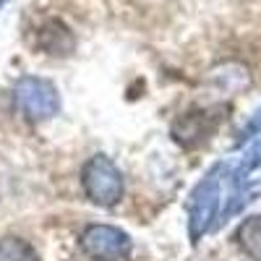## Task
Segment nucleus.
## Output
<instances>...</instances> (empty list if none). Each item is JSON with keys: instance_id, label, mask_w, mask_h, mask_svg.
<instances>
[{"instance_id": "0eeeda50", "label": "nucleus", "mask_w": 261, "mask_h": 261, "mask_svg": "<svg viewBox=\"0 0 261 261\" xmlns=\"http://www.w3.org/2000/svg\"><path fill=\"white\" fill-rule=\"evenodd\" d=\"M256 196H261V183H253V180H246L241 186L230 188V196L225 199V206L220 212V222H227L230 217L243 212L251 201H256Z\"/></svg>"}, {"instance_id": "1a4fd4ad", "label": "nucleus", "mask_w": 261, "mask_h": 261, "mask_svg": "<svg viewBox=\"0 0 261 261\" xmlns=\"http://www.w3.org/2000/svg\"><path fill=\"white\" fill-rule=\"evenodd\" d=\"M261 136V107L253 113V118L243 125V130H241V139H238V146H246V144H251L253 139H258Z\"/></svg>"}, {"instance_id": "f03ea898", "label": "nucleus", "mask_w": 261, "mask_h": 261, "mask_svg": "<svg viewBox=\"0 0 261 261\" xmlns=\"http://www.w3.org/2000/svg\"><path fill=\"white\" fill-rule=\"evenodd\" d=\"M13 102L18 107V113L42 123V120H50L58 115L60 110V94H58V86L42 76H24L16 81V89H13Z\"/></svg>"}, {"instance_id": "9d476101", "label": "nucleus", "mask_w": 261, "mask_h": 261, "mask_svg": "<svg viewBox=\"0 0 261 261\" xmlns=\"http://www.w3.org/2000/svg\"><path fill=\"white\" fill-rule=\"evenodd\" d=\"M6 3H8V0H0V8H3V6H6Z\"/></svg>"}, {"instance_id": "423d86ee", "label": "nucleus", "mask_w": 261, "mask_h": 261, "mask_svg": "<svg viewBox=\"0 0 261 261\" xmlns=\"http://www.w3.org/2000/svg\"><path fill=\"white\" fill-rule=\"evenodd\" d=\"M235 243L241 246V251H243L248 258L261 261V214L246 217V220L238 225V230H235Z\"/></svg>"}, {"instance_id": "7ed1b4c3", "label": "nucleus", "mask_w": 261, "mask_h": 261, "mask_svg": "<svg viewBox=\"0 0 261 261\" xmlns=\"http://www.w3.org/2000/svg\"><path fill=\"white\" fill-rule=\"evenodd\" d=\"M84 193L99 206H115L123 196V172L105 154L92 157L81 170Z\"/></svg>"}, {"instance_id": "39448f33", "label": "nucleus", "mask_w": 261, "mask_h": 261, "mask_svg": "<svg viewBox=\"0 0 261 261\" xmlns=\"http://www.w3.org/2000/svg\"><path fill=\"white\" fill-rule=\"evenodd\" d=\"M212 130H214V120L209 118V113H188L172 125V136L186 146H193V144H201Z\"/></svg>"}, {"instance_id": "6e6552de", "label": "nucleus", "mask_w": 261, "mask_h": 261, "mask_svg": "<svg viewBox=\"0 0 261 261\" xmlns=\"http://www.w3.org/2000/svg\"><path fill=\"white\" fill-rule=\"evenodd\" d=\"M0 261H42L29 241L16 235H6L0 241Z\"/></svg>"}, {"instance_id": "20e7f679", "label": "nucleus", "mask_w": 261, "mask_h": 261, "mask_svg": "<svg viewBox=\"0 0 261 261\" xmlns=\"http://www.w3.org/2000/svg\"><path fill=\"white\" fill-rule=\"evenodd\" d=\"M81 251L92 261H123L130 253V238L113 225H89L81 232Z\"/></svg>"}, {"instance_id": "f257e3e1", "label": "nucleus", "mask_w": 261, "mask_h": 261, "mask_svg": "<svg viewBox=\"0 0 261 261\" xmlns=\"http://www.w3.org/2000/svg\"><path fill=\"white\" fill-rule=\"evenodd\" d=\"M227 178V165L217 162L206 175L196 183L188 199V235L191 243H199L214 227L222 212V186Z\"/></svg>"}]
</instances>
